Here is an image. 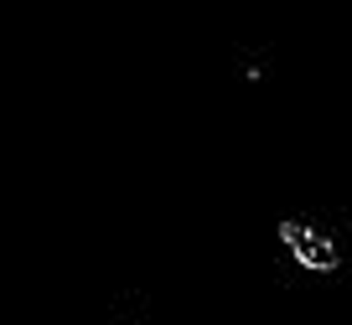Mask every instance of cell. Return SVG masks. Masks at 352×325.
<instances>
[{
	"mask_svg": "<svg viewBox=\"0 0 352 325\" xmlns=\"http://www.w3.org/2000/svg\"><path fill=\"white\" fill-rule=\"evenodd\" d=\"M280 238L290 243V253H296L306 269H316V274H331V269H337V248H331L321 232L300 228V222H280Z\"/></svg>",
	"mask_w": 352,
	"mask_h": 325,
	"instance_id": "1",
	"label": "cell"
}]
</instances>
